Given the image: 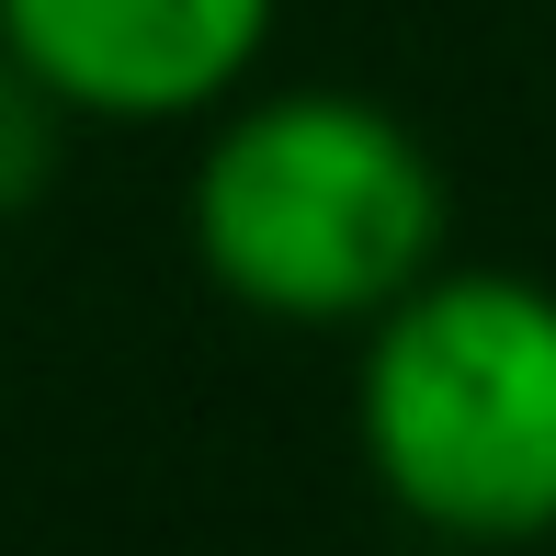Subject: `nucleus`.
<instances>
[{
	"label": "nucleus",
	"mask_w": 556,
	"mask_h": 556,
	"mask_svg": "<svg viewBox=\"0 0 556 556\" xmlns=\"http://www.w3.org/2000/svg\"><path fill=\"white\" fill-rule=\"evenodd\" d=\"M182 239L193 273L262 330H364L454 250V182L375 91L250 80L205 114Z\"/></svg>",
	"instance_id": "nucleus-1"
},
{
	"label": "nucleus",
	"mask_w": 556,
	"mask_h": 556,
	"mask_svg": "<svg viewBox=\"0 0 556 556\" xmlns=\"http://www.w3.org/2000/svg\"><path fill=\"white\" fill-rule=\"evenodd\" d=\"M352 454L432 545L556 534V285L443 262L352 330Z\"/></svg>",
	"instance_id": "nucleus-2"
},
{
	"label": "nucleus",
	"mask_w": 556,
	"mask_h": 556,
	"mask_svg": "<svg viewBox=\"0 0 556 556\" xmlns=\"http://www.w3.org/2000/svg\"><path fill=\"white\" fill-rule=\"evenodd\" d=\"M285 0H0V58L68 125L160 137L262 80Z\"/></svg>",
	"instance_id": "nucleus-3"
},
{
	"label": "nucleus",
	"mask_w": 556,
	"mask_h": 556,
	"mask_svg": "<svg viewBox=\"0 0 556 556\" xmlns=\"http://www.w3.org/2000/svg\"><path fill=\"white\" fill-rule=\"evenodd\" d=\"M68 137H80V125H68L58 103H46V91L23 80L12 58H0V227H12V216H35L46 193H58V170H68Z\"/></svg>",
	"instance_id": "nucleus-4"
}]
</instances>
